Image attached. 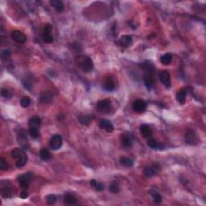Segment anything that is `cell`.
<instances>
[{"mask_svg": "<svg viewBox=\"0 0 206 206\" xmlns=\"http://www.w3.org/2000/svg\"><path fill=\"white\" fill-rule=\"evenodd\" d=\"M76 64L85 73L91 72L93 68V60L88 56H78L76 58Z\"/></svg>", "mask_w": 206, "mask_h": 206, "instance_id": "1", "label": "cell"}, {"mask_svg": "<svg viewBox=\"0 0 206 206\" xmlns=\"http://www.w3.org/2000/svg\"><path fill=\"white\" fill-rule=\"evenodd\" d=\"M145 69V75L143 77V82L146 87L148 90L152 89L155 84V81H154V73H155V69H154L153 66L151 64H145L144 67Z\"/></svg>", "mask_w": 206, "mask_h": 206, "instance_id": "2", "label": "cell"}, {"mask_svg": "<svg viewBox=\"0 0 206 206\" xmlns=\"http://www.w3.org/2000/svg\"><path fill=\"white\" fill-rule=\"evenodd\" d=\"M1 195L4 198H10L13 194V186L7 180H2L1 184Z\"/></svg>", "mask_w": 206, "mask_h": 206, "instance_id": "3", "label": "cell"}, {"mask_svg": "<svg viewBox=\"0 0 206 206\" xmlns=\"http://www.w3.org/2000/svg\"><path fill=\"white\" fill-rule=\"evenodd\" d=\"M33 178H34L33 174H32V173L28 172L18 177V181H19V184H20V187H21L22 189H28L30 183L32 181Z\"/></svg>", "mask_w": 206, "mask_h": 206, "instance_id": "4", "label": "cell"}, {"mask_svg": "<svg viewBox=\"0 0 206 206\" xmlns=\"http://www.w3.org/2000/svg\"><path fill=\"white\" fill-rule=\"evenodd\" d=\"M18 143L23 149L29 148V143L27 139V134L25 130H21L18 134Z\"/></svg>", "mask_w": 206, "mask_h": 206, "instance_id": "5", "label": "cell"}, {"mask_svg": "<svg viewBox=\"0 0 206 206\" xmlns=\"http://www.w3.org/2000/svg\"><path fill=\"white\" fill-rule=\"evenodd\" d=\"M63 144L62 138L59 134H55L52 138H50L49 141V146L53 150H58L61 147Z\"/></svg>", "mask_w": 206, "mask_h": 206, "instance_id": "6", "label": "cell"}, {"mask_svg": "<svg viewBox=\"0 0 206 206\" xmlns=\"http://www.w3.org/2000/svg\"><path fill=\"white\" fill-rule=\"evenodd\" d=\"M133 110L136 113L141 114L143 113L147 109V103L146 101L143 99H136L133 102Z\"/></svg>", "mask_w": 206, "mask_h": 206, "instance_id": "7", "label": "cell"}, {"mask_svg": "<svg viewBox=\"0 0 206 206\" xmlns=\"http://www.w3.org/2000/svg\"><path fill=\"white\" fill-rule=\"evenodd\" d=\"M12 39L18 44H24L27 41V37L20 31L15 30L12 32Z\"/></svg>", "mask_w": 206, "mask_h": 206, "instance_id": "8", "label": "cell"}, {"mask_svg": "<svg viewBox=\"0 0 206 206\" xmlns=\"http://www.w3.org/2000/svg\"><path fill=\"white\" fill-rule=\"evenodd\" d=\"M185 141L187 143L190 144V145H193V144L197 143L198 138L196 136V133L194 130H189L185 134Z\"/></svg>", "mask_w": 206, "mask_h": 206, "instance_id": "9", "label": "cell"}, {"mask_svg": "<svg viewBox=\"0 0 206 206\" xmlns=\"http://www.w3.org/2000/svg\"><path fill=\"white\" fill-rule=\"evenodd\" d=\"M97 109L101 112H108L111 109V101L110 99H103L97 102Z\"/></svg>", "mask_w": 206, "mask_h": 206, "instance_id": "10", "label": "cell"}, {"mask_svg": "<svg viewBox=\"0 0 206 206\" xmlns=\"http://www.w3.org/2000/svg\"><path fill=\"white\" fill-rule=\"evenodd\" d=\"M160 80L164 85L166 88L171 87V77L170 73L166 70H163L160 73Z\"/></svg>", "mask_w": 206, "mask_h": 206, "instance_id": "11", "label": "cell"}, {"mask_svg": "<svg viewBox=\"0 0 206 206\" xmlns=\"http://www.w3.org/2000/svg\"><path fill=\"white\" fill-rule=\"evenodd\" d=\"M100 128L102 130H105L106 132L111 133L114 131V126L113 124L106 119H101L99 122Z\"/></svg>", "mask_w": 206, "mask_h": 206, "instance_id": "12", "label": "cell"}, {"mask_svg": "<svg viewBox=\"0 0 206 206\" xmlns=\"http://www.w3.org/2000/svg\"><path fill=\"white\" fill-rule=\"evenodd\" d=\"M102 87L105 91H113L115 89V85L112 77H110L105 78L104 82H103Z\"/></svg>", "mask_w": 206, "mask_h": 206, "instance_id": "13", "label": "cell"}, {"mask_svg": "<svg viewBox=\"0 0 206 206\" xmlns=\"http://www.w3.org/2000/svg\"><path fill=\"white\" fill-rule=\"evenodd\" d=\"M53 100V94L50 91H44L40 94V101L42 103H50Z\"/></svg>", "mask_w": 206, "mask_h": 206, "instance_id": "14", "label": "cell"}, {"mask_svg": "<svg viewBox=\"0 0 206 206\" xmlns=\"http://www.w3.org/2000/svg\"><path fill=\"white\" fill-rule=\"evenodd\" d=\"M140 133L144 138H151L152 135V130L148 125L143 124L140 126Z\"/></svg>", "mask_w": 206, "mask_h": 206, "instance_id": "15", "label": "cell"}, {"mask_svg": "<svg viewBox=\"0 0 206 206\" xmlns=\"http://www.w3.org/2000/svg\"><path fill=\"white\" fill-rule=\"evenodd\" d=\"M187 93H188V91H187V90L185 89V88L180 89L179 91L177 92L176 100L178 101V102L180 103V104H185V101H186Z\"/></svg>", "mask_w": 206, "mask_h": 206, "instance_id": "16", "label": "cell"}, {"mask_svg": "<svg viewBox=\"0 0 206 206\" xmlns=\"http://www.w3.org/2000/svg\"><path fill=\"white\" fill-rule=\"evenodd\" d=\"M93 116L90 115H83L79 117V121H80L81 124L84 125V126H89V125H90L92 122H93Z\"/></svg>", "mask_w": 206, "mask_h": 206, "instance_id": "17", "label": "cell"}, {"mask_svg": "<svg viewBox=\"0 0 206 206\" xmlns=\"http://www.w3.org/2000/svg\"><path fill=\"white\" fill-rule=\"evenodd\" d=\"M119 43L123 47H128L132 43V37L131 35H124L121 37L119 40Z\"/></svg>", "mask_w": 206, "mask_h": 206, "instance_id": "18", "label": "cell"}, {"mask_svg": "<svg viewBox=\"0 0 206 206\" xmlns=\"http://www.w3.org/2000/svg\"><path fill=\"white\" fill-rule=\"evenodd\" d=\"M157 170L158 167H156V165L152 166V167H147L144 169V175L146 176L147 178L153 177L154 176L156 175V172H157Z\"/></svg>", "mask_w": 206, "mask_h": 206, "instance_id": "19", "label": "cell"}, {"mask_svg": "<svg viewBox=\"0 0 206 206\" xmlns=\"http://www.w3.org/2000/svg\"><path fill=\"white\" fill-rule=\"evenodd\" d=\"M147 145L152 149H163V145L161 143H159L157 140L155 138H149L147 140Z\"/></svg>", "mask_w": 206, "mask_h": 206, "instance_id": "20", "label": "cell"}, {"mask_svg": "<svg viewBox=\"0 0 206 206\" xmlns=\"http://www.w3.org/2000/svg\"><path fill=\"white\" fill-rule=\"evenodd\" d=\"M121 141H122V145L124 147L129 148L132 146V140L128 134H123L121 137Z\"/></svg>", "mask_w": 206, "mask_h": 206, "instance_id": "21", "label": "cell"}, {"mask_svg": "<svg viewBox=\"0 0 206 206\" xmlns=\"http://www.w3.org/2000/svg\"><path fill=\"white\" fill-rule=\"evenodd\" d=\"M50 3L57 10V12H62L64 11V3L60 0H52Z\"/></svg>", "mask_w": 206, "mask_h": 206, "instance_id": "22", "label": "cell"}, {"mask_svg": "<svg viewBox=\"0 0 206 206\" xmlns=\"http://www.w3.org/2000/svg\"><path fill=\"white\" fill-rule=\"evenodd\" d=\"M28 125H29V127L39 128L41 125V119H40L39 117H32V118L29 119Z\"/></svg>", "mask_w": 206, "mask_h": 206, "instance_id": "23", "label": "cell"}, {"mask_svg": "<svg viewBox=\"0 0 206 206\" xmlns=\"http://www.w3.org/2000/svg\"><path fill=\"white\" fill-rule=\"evenodd\" d=\"M172 60V55L171 53H165L160 57V62L164 65H168Z\"/></svg>", "mask_w": 206, "mask_h": 206, "instance_id": "24", "label": "cell"}, {"mask_svg": "<svg viewBox=\"0 0 206 206\" xmlns=\"http://www.w3.org/2000/svg\"><path fill=\"white\" fill-rule=\"evenodd\" d=\"M90 185H91V186L93 187L96 191H97V192H101V191L104 190V185H103L102 183H101V182H99V181H97L95 180H92L90 181Z\"/></svg>", "mask_w": 206, "mask_h": 206, "instance_id": "25", "label": "cell"}, {"mask_svg": "<svg viewBox=\"0 0 206 206\" xmlns=\"http://www.w3.org/2000/svg\"><path fill=\"white\" fill-rule=\"evenodd\" d=\"M24 154H25V152H24V151L22 148H16V149H14L12 152V157L15 159V160H18L19 158L23 156Z\"/></svg>", "mask_w": 206, "mask_h": 206, "instance_id": "26", "label": "cell"}, {"mask_svg": "<svg viewBox=\"0 0 206 206\" xmlns=\"http://www.w3.org/2000/svg\"><path fill=\"white\" fill-rule=\"evenodd\" d=\"M64 202L66 204H68V205H72V204H76L77 198L73 195L67 194L64 197Z\"/></svg>", "mask_w": 206, "mask_h": 206, "instance_id": "27", "label": "cell"}, {"mask_svg": "<svg viewBox=\"0 0 206 206\" xmlns=\"http://www.w3.org/2000/svg\"><path fill=\"white\" fill-rule=\"evenodd\" d=\"M120 163L126 167H131L134 165V161L131 159L127 157H122L120 159Z\"/></svg>", "mask_w": 206, "mask_h": 206, "instance_id": "28", "label": "cell"}, {"mask_svg": "<svg viewBox=\"0 0 206 206\" xmlns=\"http://www.w3.org/2000/svg\"><path fill=\"white\" fill-rule=\"evenodd\" d=\"M150 194H151V196L153 197L154 199V201L156 203H160L162 201V199H163V197H162L161 195L160 194V193H158L157 191H156L155 189H152L151 192H150Z\"/></svg>", "mask_w": 206, "mask_h": 206, "instance_id": "29", "label": "cell"}, {"mask_svg": "<svg viewBox=\"0 0 206 206\" xmlns=\"http://www.w3.org/2000/svg\"><path fill=\"white\" fill-rule=\"evenodd\" d=\"M27 162V156L26 155V153L22 156L21 157L19 158L18 160H16V166L18 167H22L23 166H25V164Z\"/></svg>", "mask_w": 206, "mask_h": 206, "instance_id": "30", "label": "cell"}, {"mask_svg": "<svg viewBox=\"0 0 206 206\" xmlns=\"http://www.w3.org/2000/svg\"><path fill=\"white\" fill-rule=\"evenodd\" d=\"M40 156L43 160H49L51 159V154L49 152V150H47L46 148H43L40 152Z\"/></svg>", "mask_w": 206, "mask_h": 206, "instance_id": "31", "label": "cell"}, {"mask_svg": "<svg viewBox=\"0 0 206 206\" xmlns=\"http://www.w3.org/2000/svg\"><path fill=\"white\" fill-rule=\"evenodd\" d=\"M110 191L112 193H118L120 192V187H119V184L116 182H112L110 185Z\"/></svg>", "mask_w": 206, "mask_h": 206, "instance_id": "32", "label": "cell"}, {"mask_svg": "<svg viewBox=\"0 0 206 206\" xmlns=\"http://www.w3.org/2000/svg\"><path fill=\"white\" fill-rule=\"evenodd\" d=\"M20 104H21V105L23 108H27V107H28L31 105V99L28 97L25 96V97H23L21 99Z\"/></svg>", "mask_w": 206, "mask_h": 206, "instance_id": "33", "label": "cell"}, {"mask_svg": "<svg viewBox=\"0 0 206 206\" xmlns=\"http://www.w3.org/2000/svg\"><path fill=\"white\" fill-rule=\"evenodd\" d=\"M29 134L32 138H37L39 136V130L35 127H29Z\"/></svg>", "mask_w": 206, "mask_h": 206, "instance_id": "34", "label": "cell"}, {"mask_svg": "<svg viewBox=\"0 0 206 206\" xmlns=\"http://www.w3.org/2000/svg\"><path fill=\"white\" fill-rule=\"evenodd\" d=\"M42 38H43V40L47 44H51L53 42V37L52 34H43Z\"/></svg>", "mask_w": 206, "mask_h": 206, "instance_id": "35", "label": "cell"}, {"mask_svg": "<svg viewBox=\"0 0 206 206\" xmlns=\"http://www.w3.org/2000/svg\"><path fill=\"white\" fill-rule=\"evenodd\" d=\"M9 168V165L3 158H0V169L2 171H7Z\"/></svg>", "mask_w": 206, "mask_h": 206, "instance_id": "36", "label": "cell"}, {"mask_svg": "<svg viewBox=\"0 0 206 206\" xmlns=\"http://www.w3.org/2000/svg\"><path fill=\"white\" fill-rule=\"evenodd\" d=\"M57 196H55V195H53V194L49 195V196L46 197V201L49 204H55V203H56V201H57Z\"/></svg>", "mask_w": 206, "mask_h": 206, "instance_id": "37", "label": "cell"}, {"mask_svg": "<svg viewBox=\"0 0 206 206\" xmlns=\"http://www.w3.org/2000/svg\"><path fill=\"white\" fill-rule=\"evenodd\" d=\"M72 48H73V50L74 51V53H82V47L79 43H77V42L73 43L72 44Z\"/></svg>", "mask_w": 206, "mask_h": 206, "instance_id": "38", "label": "cell"}, {"mask_svg": "<svg viewBox=\"0 0 206 206\" xmlns=\"http://www.w3.org/2000/svg\"><path fill=\"white\" fill-rule=\"evenodd\" d=\"M52 31H53V26L51 24H46L44 27L43 34H51Z\"/></svg>", "mask_w": 206, "mask_h": 206, "instance_id": "39", "label": "cell"}, {"mask_svg": "<svg viewBox=\"0 0 206 206\" xmlns=\"http://www.w3.org/2000/svg\"><path fill=\"white\" fill-rule=\"evenodd\" d=\"M1 95L4 98H8V97H10L11 93L9 90H7V89H2V90H1Z\"/></svg>", "mask_w": 206, "mask_h": 206, "instance_id": "40", "label": "cell"}, {"mask_svg": "<svg viewBox=\"0 0 206 206\" xmlns=\"http://www.w3.org/2000/svg\"><path fill=\"white\" fill-rule=\"evenodd\" d=\"M11 55V52L10 50H8V49H2L1 51V56L4 58H7V57H10Z\"/></svg>", "mask_w": 206, "mask_h": 206, "instance_id": "41", "label": "cell"}, {"mask_svg": "<svg viewBox=\"0 0 206 206\" xmlns=\"http://www.w3.org/2000/svg\"><path fill=\"white\" fill-rule=\"evenodd\" d=\"M20 196H21V198L23 199H26L27 196H28V193H27V192L26 191V189H24V190L20 193Z\"/></svg>", "mask_w": 206, "mask_h": 206, "instance_id": "42", "label": "cell"}]
</instances>
